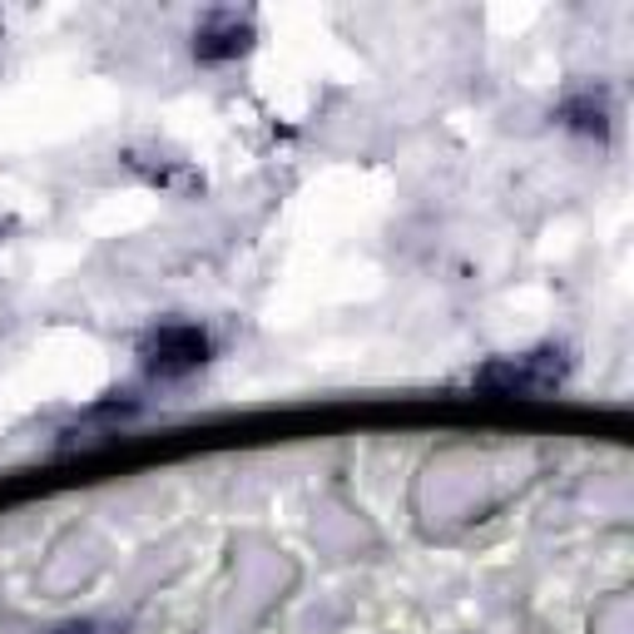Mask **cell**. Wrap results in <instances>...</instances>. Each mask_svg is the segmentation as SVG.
<instances>
[{
	"label": "cell",
	"instance_id": "1",
	"mask_svg": "<svg viewBox=\"0 0 634 634\" xmlns=\"http://www.w3.org/2000/svg\"><path fill=\"white\" fill-rule=\"evenodd\" d=\"M154 377H184L208 362V337L198 327H158L144 347Z\"/></svg>",
	"mask_w": 634,
	"mask_h": 634
},
{
	"label": "cell",
	"instance_id": "2",
	"mask_svg": "<svg viewBox=\"0 0 634 634\" xmlns=\"http://www.w3.org/2000/svg\"><path fill=\"white\" fill-rule=\"evenodd\" d=\"M248 40H253V25L248 20H238V16H214V20H204L198 25V35H194V55L198 60H234L248 50Z\"/></svg>",
	"mask_w": 634,
	"mask_h": 634
}]
</instances>
